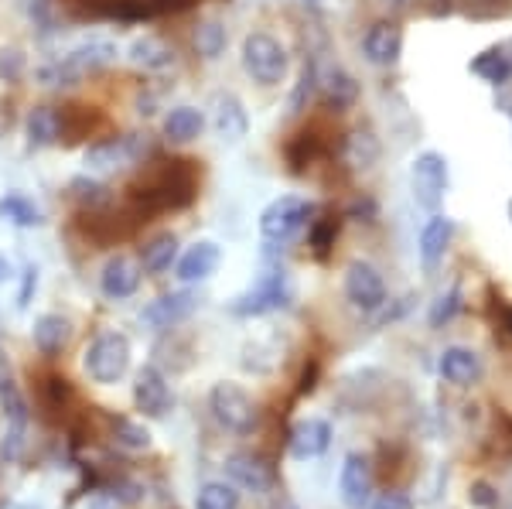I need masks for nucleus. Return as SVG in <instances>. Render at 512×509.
Returning <instances> with one entry per match:
<instances>
[{"mask_svg": "<svg viewBox=\"0 0 512 509\" xmlns=\"http://www.w3.org/2000/svg\"><path fill=\"white\" fill-rule=\"evenodd\" d=\"M113 62H117V45L106 38H89L72 48V52H65L62 59L41 65L38 82H45V86H72V82L110 69Z\"/></svg>", "mask_w": 512, "mask_h": 509, "instance_id": "nucleus-1", "label": "nucleus"}, {"mask_svg": "<svg viewBox=\"0 0 512 509\" xmlns=\"http://www.w3.org/2000/svg\"><path fill=\"white\" fill-rule=\"evenodd\" d=\"M243 69L246 76L260 86H280L287 79V69H291V59H287V48L280 45L274 35L267 31H253L243 41Z\"/></svg>", "mask_w": 512, "mask_h": 509, "instance_id": "nucleus-2", "label": "nucleus"}, {"mask_svg": "<svg viewBox=\"0 0 512 509\" xmlns=\"http://www.w3.org/2000/svg\"><path fill=\"white\" fill-rule=\"evenodd\" d=\"M82 366H86L89 380L110 387V383H117L120 376L130 369V339H127V335H120V332L96 335V339L89 342Z\"/></svg>", "mask_w": 512, "mask_h": 509, "instance_id": "nucleus-3", "label": "nucleus"}, {"mask_svg": "<svg viewBox=\"0 0 512 509\" xmlns=\"http://www.w3.org/2000/svg\"><path fill=\"white\" fill-rule=\"evenodd\" d=\"M212 417L233 434H253L260 424V410H256L253 397L236 383H216L209 393Z\"/></svg>", "mask_w": 512, "mask_h": 509, "instance_id": "nucleus-4", "label": "nucleus"}, {"mask_svg": "<svg viewBox=\"0 0 512 509\" xmlns=\"http://www.w3.org/2000/svg\"><path fill=\"white\" fill-rule=\"evenodd\" d=\"M311 212H315V205H311L308 199H301V195H280V199L270 202L260 216L263 240H270V243L294 240V236L308 226Z\"/></svg>", "mask_w": 512, "mask_h": 509, "instance_id": "nucleus-5", "label": "nucleus"}, {"mask_svg": "<svg viewBox=\"0 0 512 509\" xmlns=\"http://www.w3.org/2000/svg\"><path fill=\"white\" fill-rule=\"evenodd\" d=\"M410 185H414V199L420 209L437 212L448 195V161L437 151H424L414 158V168H410Z\"/></svg>", "mask_w": 512, "mask_h": 509, "instance_id": "nucleus-6", "label": "nucleus"}, {"mask_svg": "<svg viewBox=\"0 0 512 509\" xmlns=\"http://www.w3.org/2000/svg\"><path fill=\"white\" fill-rule=\"evenodd\" d=\"M345 298L352 301L359 311H376L386 305V284H383V274L366 264V260H355L345 270Z\"/></svg>", "mask_w": 512, "mask_h": 509, "instance_id": "nucleus-7", "label": "nucleus"}, {"mask_svg": "<svg viewBox=\"0 0 512 509\" xmlns=\"http://www.w3.org/2000/svg\"><path fill=\"white\" fill-rule=\"evenodd\" d=\"M287 305V277L284 270H267L243 298H236L233 311L236 315H267Z\"/></svg>", "mask_w": 512, "mask_h": 509, "instance_id": "nucleus-8", "label": "nucleus"}, {"mask_svg": "<svg viewBox=\"0 0 512 509\" xmlns=\"http://www.w3.org/2000/svg\"><path fill=\"white\" fill-rule=\"evenodd\" d=\"M134 404L144 417H164L171 407V387L158 366H144L134 380Z\"/></svg>", "mask_w": 512, "mask_h": 509, "instance_id": "nucleus-9", "label": "nucleus"}, {"mask_svg": "<svg viewBox=\"0 0 512 509\" xmlns=\"http://www.w3.org/2000/svg\"><path fill=\"white\" fill-rule=\"evenodd\" d=\"M195 308H198L195 294H188V291L164 294V298L151 301V305L140 311V325H147L151 332H164V328H175L178 322H185Z\"/></svg>", "mask_w": 512, "mask_h": 509, "instance_id": "nucleus-10", "label": "nucleus"}, {"mask_svg": "<svg viewBox=\"0 0 512 509\" xmlns=\"http://www.w3.org/2000/svg\"><path fill=\"white\" fill-rule=\"evenodd\" d=\"M338 492H342V503L349 509L369 506V496H373V469H369V462L362 455H349L342 462Z\"/></svg>", "mask_w": 512, "mask_h": 509, "instance_id": "nucleus-11", "label": "nucleus"}, {"mask_svg": "<svg viewBox=\"0 0 512 509\" xmlns=\"http://www.w3.org/2000/svg\"><path fill=\"white\" fill-rule=\"evenodd\" d=\"M400 52H403V35L390 21H376L366 31V38H362V55L373 65H379V69H390V65L400 62Z\"/></svg>", "mask_w": 512, "mask_h": 509, "instance_id": "nucleus-12", "label": "nucleus"}, {"mask_svg": "<svg viewBox=\"0 0 512 509\" xmlns=\"http://www.w3.org/2000/svg\"><path fill=\"white\" fill-rule=\"evenodd\" d=\"M140 287V264H134L130 257H113V260H106V267H103V274H99V291L106 294L110 301H123V298H130Z\"/></svg>", "mask_w": 512, "mask_h": 509, "instance_id": "nucleus-13", "label": "nucleus"}, {"mask_svg": "<svg viewBox=\"0 0 512 509\" xmlns=\"http://www.w3.org/2000/svg\"><path fill=\"white\" fill-rule=\"evenodd\" d=\"M437 369H441V376L454 383V387H472V383L482 380V359H478V352L465 346L444 349L441 359H437Z\"/></svg>", "mask_w": 512, "mask_h": 509, "instance_id": "nucleus-14", "label": "nucleus"}, {"mask_svg": "<svg viewBox=\"0 0 512 509\" xmlns=\"http://www.w3.org/2000/svg\"><path fill=\"white\" fill-rule=\"evenodd\" d=\"M451 240H454V219L434 212V216L427 219V226L420 229V264L427 270H434L444 260V253H448Z\"/></svg>", "mask_w": 512, "mask_h": 509, "instance_id": "nucleus-15", "label": "nucleus"}, {"mask_svg": "<svg viewBox=\"0 0 512 509\" xmlns=\"http://www.w3.org/2000/svg\"><path fill=\"white\" fill-rule=\"evenodd\" d=\"M291 455L301 458V462H308V458H318L325 455L328 445H332V428H328V421H318V417H308V421L294 424L291 431Z\"/></svg>", "mask_w": 512, "mask_h": 509, "instance_id": "nucleus-16", "label": "nucleus"}, {"mask_svg": "<svg viewBox=\"0 0 512 509\" xmlns=\"http://www.w3.org/2000/svg\"><path fill=\"white\" fill-rule=\"evenodd\" d=\"M127 62L140 72H168L171 65H175V52H171V45H164L161 38L140 35V38L130 41Z\"/></svg>", "mask_w": 512, "mask_h": 509, "instance_id": "nucleus-17", "label": "nucleus"}, {"mask_svg": "<svg viewBox=\"0 0 512 509\" xmlns=\"http://www.w3.org/2000/svg\"><path fill=\"white\" fill-rule=\"evenodd\" d=\"M219 260H222V253H219V246L212 243V240L195 243L192 250H188L185 257L178 260V281H181V284L209 281V277L216 274Z\"/></svg>", "mask_w": 512, "mask_h": 509, "instance_id": "nucleus-18", "label": "nucleus"}, {"mask_svg": "<svg viewBox=\"0 0 512 509\" xmlns=\"http://www.w3.org/2000/svg\"><path fill=\"white\" fill-rule=\"evenodd\" d=\"M140 151H144V144L137 141V134L130 137H110V141H99L86 151V164L89 168H117L123 161H134L140 158Z\"/></svg>", "mask_w": 512, "mask_h": 509, "instance_id": "nucleus-19", "label": "nucleus"}, {"mask_svg": "<svg viewBox=\"0 0 512 509\" xmlns=\"http://www.w3.org/2000/svg\"><path fill=\"white\" fill-rule=\"evenodd\" d=\"M226 472L236 486H243L250 492H267L270 486H274V472H270V465L256 455H233L226 462Z\"/></svg>", "mask_w": 512, "mask_h": 509, "instance_id": "nucleus-20", "label": "nucleus"}, {"mask_svg": "<svg viewBox=\"0 0 512 509\" xmlns=\"http://www.w3.org/2000/svg\"><path fill=\"white\" fill-rule=\"evenodd\" d=\"M342 158L349 161V168H355V171H369V168H376L379 158H383V144H379V137L369 127H355L352 134L345 137Z\"/></svg>", "mask_w": 512, "mask_h": 509, "instance_id": "nucleus-21", "label": "nucleus"}, {"mask_svg": "<svg viewBox=\"0 0 512 509\" xmlns=\"http://www.w3.org/2000/svg\"><path fill=\"white\" fill-rule=\"evenodd\" d=\"M318 86H321L325 103L335 106V110H349V106L359 100V82H355L352 72H345L342 65H332V69L321 72Z\"/></svg>", "mask_w": 512, "mask_h": 509, "instance_id": "nucleus-22", "label": "nucleus"}, {"mask_svg": "<svg viewBox=\"0 0 512 509\" xmlns=\"http://www.w3.org/2000/svg\"><path fill=\"white\" fill-rule=\"evenodd\" d=\"M212 127H216V134L222 141H243L246 137V110L243 103L236 100V96H216V110H212Z\"/></svg>", "mask_w": 512, "mask_h": 509, "instance_id": "nucleus-23", "label": "nucleus"}, {"mask_svg": "<svg viewBox=\"0 0 512 509\" xmlns=\"http://www.w3.org/2000/svg\"><path fill=\"white\" fill-rule=\"evenodd\" d=\"M31 339H35L41 356H59L72 339V325L62 315H41L31 328Z\"/></svg>", "mask_w": 512, "mask_h": 509, "instance_id": "nucleus-24", "label": "nucleus"}, {"mask_svg": "<svg viewBox=\"0 0 512 509\" xmlns=\"http://www.w3.org/2000/svg\"><path fill=\"white\" fill-rule=\"evenodd\" d=\"M468 69H472L482 82H489V86H502V82H509V79H512V55H509V45H492V48H485L482 55H475Z\"/></svg>", "mask_w": 512, "mask_h": 509, "instance_id": "nucleus-25", "label": "nucleus"}, {"mask_svg": "<svg viewBox=\"0 0 512 509\" xmlns=\"http://www.w3.org/2000/svg\"><path fill=\"white\" fill-rule=\"evenodd\" d=\"M202 130H205V113L195 110V106H175V110L164 117V137L175 144L195 141Z\"/></svg>", "mask_w": 512, "mask_h": 509, "instance_id": "nucleus-26", "label": "nucleus"}, {"mask_svg": "<svg viewBox=\"0 0 512 509\" xmlns=\"http://www.w3.org/2000/svg\"><path fill=\"white\" fill-rule=\"evenodd\" d=\"M24 134H28L31 147H52L62 134V120L52 106H35L24 120Z\"/></svg>", "mask_w": 512, "mask_h": 509, "instance_id": "nucleus-27", "label": "nucleus"}, {"mask_svg": "<svg viewBox=\"0 0 512 509\" xmlns=\"http://www.w3.org/2000/svg\"><path fill=\"white\" fill-rule=\"evenodd\" d=\"M175 260H178V240L171 233H161V236H154V240L144 246L140 270H147V274H164V270L175 264Z\"/></svg>", "mask_w": 512, "mask_h": 509, "instance_id": "nucleus-28", "label": "nucleus"}, {"mask_svg": "<svg viewBox=\"0 0 512 509\" xmlns=\"http://www.w3.org/2000/svg\"><path fill=\"white\" fill-rule=\"evenodd\" d=\"M0 219L21 226V229H35V226H41V209L28 199V195L11 192L0 199Z\"/></svg>", "mask_w": 512, "mask_h": 509, "instance_id": "nucleus-29", "label": "nucleus"}, {"mask_svg": "<svg viewBox=\"0 0 512 509\" xmlns=\"http://www.w3.org/2000/svg\"><path fill=\"white\" fill-rule=\"evenodd\" d=\"M195 48L202 59H219L222 52H226V28H222L219 21H202L195 28Z\"/></svg>", "mask_w": 512, "mask_h": 509, "instance_id": "nucleus-30", "label": "nucleus"}, {"mask_svg": "<svg viewBox=\"0 0 512 509\" xmlns=\"http://www.w3.org/2000/svg\"><path fill=\"white\" fill-rule=\"evenodd\" d=\"M113 441L127 451H147L151 448V431H147L144 424L130 421V417H117V421H113Z\"/></svg>", "mask_w": 512, "mask_h": 509, "instance_id": "nucleus-31", "label": "nucleus"}, {"mask_svg": "<svg viewBox=\"0 0 512 509\" xmlns=\"http://www.w3.org/2000/svg\"><path fill=\"white\" fill-rule=\"evenodd\" d=\"M195 509H239V492L226 482H205L198 489Z\"/></svg>", "mask_w": 512, "mask_h": 509, "instance_id": "nucleus-32", "label": "nucleus"}, {"mask_svg": "<svg viewBox=\"0 0 512 509\" xmlns=\"http://www.w3.org/2000/svg\"><path fill=\"white\" fill-rule=\"evenodd\" d=\"M0 400H4V414H7V421H11V438L21 441L24 428H28V404H24V397L14 383L7 390H0Z\"/></svg>", "mask_w": 512, "mask_h": 509, "instance_id": "nucleus-33", "label": "nucleus"}, {"mask_svg": "<svg viewBox=\"0 0 512 509\" xmlns=\"http://www.w3.org/2000/svg\"><path fill=\"white\" fill-rule=\"evenodd\" d=\"M315 86H318V69L315 65H304L301 79H297V86H294V96H291V110H287L291 117L308 110V100H311V93H315Z\"/></svg>", "mask_w": 512, "mask_h": 509, "instance_id": "nucleus-34", "label": "nucleus"}, {"mask_svg": "<svg viewBox=\"0 0 512 509\" xmlns=\"http://www.w3.org/2000/svg\"><path fill=\"white\" fill-rule=\"evenodd\" d=\"M461 311V287H451L448 294H441V298L434 301V308H431V325L434 328H441V325H448L454 315Z\"/></svg>", "mask_w": 512, "mask_h": 509, "instance_id": "nucleus-35", "label": "nucleus"}, {"mask_svg": "<svg viewBox=\"0 0 512 509\" xmlns=\"http://www.w3.org/2000/svg\"><path fill=\"white\" fill-rule=\"evenodd\" d=\"M72 195L82 202V205H103L110 199V192H106V185L93 182V178H72Z\"/></svg>", "mask_w": 512, "mask_h": 509, "instance_id": "nucleus-36", "label": "nucleus"}, {"mask_svg": "<svg viewBox=\"0 0 512 509\" xmlns=\"http://www.w3.org/2000/svg\"><path fill=\"white\" fill-rule=\"evenodd\" d=\"M24 65H28V59H24L21 48H0V79L4 82H18L24 76Z\"/></svg>", "mask_w": 512, "mask_h": 509, "instance_id": "nucleus-37", "label": "nucleus"}, {"mask_svg": "<svg viewBox=\"0 0 512 509\" xmlns=\"http://www.w3.org/2000/svg\"><path fill=\"white\" fill-rule=\"evenodd\" d=\"M335 243V223L332 219H318L315 226H311V246H315L318 257H325L328 250H332Z\"/></svg>", "mask_w": 512, "mask_h": 509, "instance_id": "nucleus-38", "label": "nucleus"}, {"mask_svg": "<svg viewBox=\"0 0 512 509\" xmlns=\"http://www.w3.org/2000/svg\"><path fill=\"white\" fill-rule=\"evenodd\" d=\"M369 509H414V503H410L403 492H383V496H379Z\"/></svg>", "mask_w": 512, "mask_h": 509, "instance_id": "nucleus-39", "label": "nucleus"}, {"mask_svg": "<svg viewBox=\"0 0 512 509\" xmlns=\"http://www.w3.org/2000/svg\"><path fill=\"white\" fill-rule=\"evenodd\" d=\"M7 387H11V359L0 349V390H7Z\"/></svg>", "mask_w": 512, "mask_h": 509, "instance_id": "nucleus-40", "label": "nucleus"}, {"mask_svg": "<svg viewBox=\"0 0 512 509\" xmlns=\"http://www.w3.org/2000/svg\"><path fill=\"white\" fill-rule=\"evenodd\" d=\"M7 281H11V264L0 257V284H7Z\"/></svg>", "mask_w": 512, "mask_h": 509, "instance_id": "nucleus-41", "label": "nucleus"}, {"mask_svg": "<svg viewBox=\"0 0 512 509\" xmlns=\"http://www.w3.org/2000/svg\"><path fill=\"white\" fill-rule=\"evenodd\" d=\"M0 509H31V506H24V503H4Z\"/></svg>", "mask_w": 512, "mask_h": 509, "instance_id": "nucleus-42", "label": "nucleus"}, {"mask_svg": "<svg viewBox=\"0 0 512 509\" xmlns=\"http://www.w3.org/2000/svg\"><path fill=\"white\" fill-rule=\"evenodd\" d=\"M383 4H386V7H403L407 0H383Z\"/></svg>", "mask_w": 512, "mask_h": 509, "instance_id": "nucleus-43", "label": "nucleus"}, {"mask_svg": "<svg viewBox=\"0 0 512 509\" xmlns=\"http://www.w3.org/2000/svg\"><path fill=\"white\" fill-rule=\"evenodd\" d=\"M506 322H509V325H512V311H506Z\"/></svg>", "mask_w": 512, "mask_h": 509, "instance_id": "nucleus-44", "label": "nucleus"}, {"mask_svg": "<svg viewBox=\"0 0 512 509\" xmlns=\"http://www.w3.org/2000/svg\"><path fill=\"white\" fill-rule=\"evenodd\" d=\"M509 219H512V202H509Z\"/></svg>", "mask_w": 512, "mask_h": 509, "instance_id": "nucleus-45", "label": "nucleus"}]
</instances>
